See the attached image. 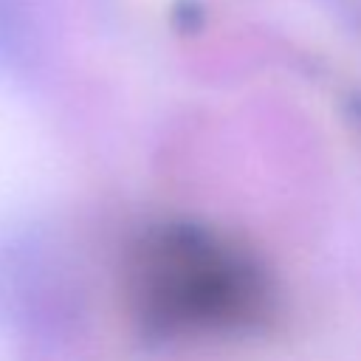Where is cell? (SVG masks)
<instances>
[{
	"mask_svg": "<svg viewBox=\"0 0 361 361\" xmlns=\"http://www.w3.org/2000/svg\"><path fill=\"white\" fill-rule=\"evenodd\" d=\"M34 54L28 0H0V65L20 71Z\"/></svg>",
	"mask_w": 361,
	"mask_h": 361,
	"instance_id": "2",
	"label": "cell"
},
{
	"mask_svg": "<svg viewBox=\"0 0 361 361\" xmlns=\"http://www.w3.org/2000/svg\"><path fill=\"white\" fill-rule=\"evenodd\" d=\"M324 6H330L333 11H338L347 20H355L361 25V0H322Z\"/></svg>",
	"mask_w": 361,
	"mask_h": 361,
	"instance_id": "3",
	"label": "cell"
},
{
	"mask_svg": "<svg viewBox=\"0 0 361 361\" xmlns=\"http://www.w3.org/2000/svg\"><path fill=\"white\" fill-rule=\"evenodd\" d=\"M121 279L130 322L149 347L257 333L274 313L265 262L203 220L147 223L127 243Z\"/></svg>",
	"mask_w": 361,
	"mask_h": 361,
	"instance_id": "1",
	"label": "cell"
}]
</instances>
